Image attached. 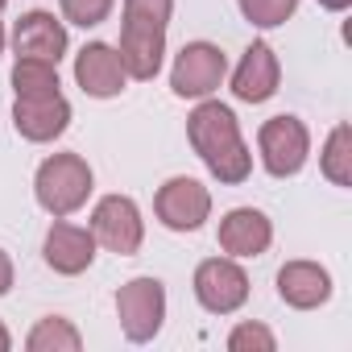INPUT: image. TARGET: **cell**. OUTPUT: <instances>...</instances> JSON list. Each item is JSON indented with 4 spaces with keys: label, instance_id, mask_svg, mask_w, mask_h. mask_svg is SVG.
Instances as JSON below:
<instances>
[{
    "label": "cell",
    "instance_id": "1",
    "mask_svg": "<svg viewBox=\"0 0 352 352\" xmlns=\"http://www.w3.org/2000/svg\"><path fill=\"white\" fill-rule=\"evenodd\" d=\"M187 137H191V149L199 153V162L212 170V179L236 187L253 174V153H249L241 124H236L228 104L199 100L195 112L187 116Z\"/></svg>",
    "mask_w": 352,
    "mask_h": 352
},
{
    "label": "cell",
    "instance_id": "2",
    "mask_svg": "<svg viewBox=\"0 0 352 352\" xmlns=\"http://www.w3.org/2000/svg\"><path fill=\"white\" fill-rule=\"evenodd\" d=\"M170 13H174V0H124L116 54H120V67H124L129 79L149 83L162 71Z\"/></svg>",
    "mask_w": 352,
    "mask_h": 352
},
{
    "label": "cell",
    "instance_id": "3",
    "mask_svg": "<svg viewBox=\"0 0 352 352\" xmlns=\"http://www.w3.org/2000/svg\"><path fill=\"white\" fill-rule=\"evenodd\" d=\"M91 187H96V174L79 153H50L34 174V195H38L42 212H50L54 220L75 216L87 204Z\"/></svg>",
    "mask_w": 352,
    "mask_h": 352
},
{
    "label": "cell",
    "instance_id": "4",
    "mask_svg": "<svg viewBox=\"0 0 352 352\" xmlns=\"http://www.w3.org/2000/svg\"><path fill=\"white\" fill-rule=\"evenodd\" d=\"M116 319H120L124 340L149 344L162 331V319H166V286L157 278H149V274L129 278L116 290Z\"/></svg>",
    "mask_w": 352,
    "mask_h": 352
},
{
    "label": "cell",
    "instance_id": "5",
    "mask_svg": "<svg viewBox=\"0 0 352 352\" xmlns=\"http://www.w3.org/2000/svg\"><path fill=\"white\" fill-rule=\"evenodd\" d=\"M257 153L274 179H294L311 157V133L298 116H274L257 129Z\"/></svg>",
    "mask_w": 352,
    "mask_h": 352
},
{
    "label": "cell",
    "instance_id": "6",
    "mask_svg": "<svg viewBox=\"0 0 352 352\" xmlns=\"http://www.w3.org/2000/svg\"><path fill=\"white\" fill-rule=\"evenodd\" d=\"M228 75V58L216 42H187L170 67V91L179 100H208Z\"/></svg>",
    "mask_w": 352,
    "mask_h": 352
},
{
    "label": "cell",
    "instance_id": "7",
    "mask_svg": "<svg viewBox=\"0 0 352 352\" xmlns=\"http://www.w3.org/2000/svg\"><path fill=\"white\" fill-rule=\"evenodd\" d=\"M91 236L100 249L116 253V257H133L145 241V220H141V208L129 199V195H104L91 212Z\"/></svg>",
    "mask_w": 352,
    "mask_h": 352
},
{
    "label": "cell",
    "instance_id": "8",
    "mask_svg": "<svg viewBox=\"0 0 352 352\" xmlns=\"http://www.w3.org/2000/svg\"><path fill=\"white\" fill-rule=\"evenodd\" d=\"M195 298L212 315H232L249 302V274L236 257H208L195 265Z\"/></svg>",
    "mask_w": 352,
    "mask_h": 352
},
{
    "label": "cell",
    "instance_id": "9",
    "mask_svg": "<svg viewBox=\"0 0 352 352\" xmlns=\"http://www.w3.org/2000/svg\"><path fill=\"white\" fill-rule=\"evenodd\" d=\"M153 216L170 228V232H195L204 228V220L212 216V191L199 179H166L153 195Z\"/></svg>",
    "mask_w": 352,
    "mask_h": 352
},
{
    "label": "cell",
    "instance_id": "10",
    "mask_svg": "<svg viewBox=\"0 0 352 352\" xmlns=\"http://www.w3.org/2000/svg\"><path fill=\"white\" fill-rule=\"evenodd\" d=\"M278 83H282V63H278L274 46L270 42H253L241 54L236 71H232V96L241 104H265V100L278 96Z\"/></svg>",
    "mask_w": 352,
    "mask_h": 352
},
{
    "label": "cell",
    "instance_id": "11",
    "mask_svg": "<svg viewBox=\"0 0 352 352\" xmlns=\"http://www.w3.org/2000/svg\"><path fill=\"white\" fill-rule=\"evenodd\" d=\"M75 83H79L83 96H91V100H112V96H120L124 83H129V75H124V67H120L116 46H108V42H87V46L75 54Z\"/></svg>",
    "mask_w": 352,
    "mask_h": 352
},
{
    "label": "cell",
    "instance_id": "12",
    "mask_svg": "<svg viewBox=\"0 0 352 352\" xmlns=\"http://www.w3.org/2000/svg\"><path fill=\"white\" fill-rule=\"evenodd\" d=\"M13 124H17V133H21L25 141L46 145V141H54V137L67 133V124H71V104H67L63 91H58V96H17V104H13Z\"/></svg>",
    "mask_w": 352,
    "mask_h": 352
},
{
    "label": "cell",
    "instance_id": "13",
    "mask_svg": "<svg viewBox=\"0 0 352 352\" xmlns=\"http://www.w3.org/2000/svg\"><path fill=\"white\" fill-rule=\"evenodd\" d=\"M42 257H46V265L54 274L75 278V274L91 270V261H96V236H91V228L54 220L50 232H46V241H42Z\"/></svg>",
    "mask_w": 352,
    "mask_h": 352
},
{
    "label": "cell",
    "instance_id": "14",
    "mask_svg": "<svg viewBox=\"0 0 352 352\" xmlns=\"http://www.w3.org/2000/svg\"><path fill=\"white\" fill-rule=\"evenodd\" d=\"M13 54L17 58H42V63L58 67V58L67 54V25L46 9L25 13L13 25Z\"/></svg>",
    "mask_w": 352,
    "mask_h": 352
},
{
    "label": "cell",
    "instance_id": "15",
    "mask_svg": "<svg viewBox=\"0 0 352 352\" xmlns=\"http://www.w3.org/2000/svg\"><path fill=\"white\" fill-rule=\"evenodd\" d=\"M274 241V224L265 212L257 208H232L224 220H220V249L228 257H261Z\"/></svg>",
    "mask_w": 352,
    "mask_h": 352
},
{
    "label": "cell",
    "instance_id": "16",
    "mask_svg": "<svg viewBox=\"0 0 352 352\" xmlns=\"http://www.w3.org/2000/svg\"><path fill=\"white\" fill-rule=\"evenodd\" d=\"M278 298L294 311H315L331 298V274L319 261H286L278 270Z\"/></svg>",
    "mask_w": 352,
    "mask_h": 352
},
{
    "label": "cell",
    "instance_id": "17",
    "mask_svg": "<svg viewBox=\"0 0 352 352\" xmlns=\"http://www.w3.org/2000/svg\"><path fill=\"white\" fill-rule=\"evenodd\" d=\"M319 170L331 187H352V129L344 120L327 133L323 153H319Z\"/></svg>",
    "mask_w": 352,
    "mask_h": 352
},
{
    "label": "cell",
    "instance_id": "18",
    "mask_svg": "<svg viewBox=\"0 0 352 352\" xmlns=\"http://www.w3.org/2000/svg\"><path fill=\"white\" fill-rule=\"evenodd\" d=\"M25 348L30 352H79L83 348V336L71 319L63 315H46L34 323V331L25 336Z\"/></svg>",
    "mask_w": 352,
    "mask_h": 352
},
{
    "label": "cell",
    "instance_id": "19",
    "mask_svg": "<svg viewBox=\"0 0 352 352\" xmlns=\"http://www.w3.org/2000/svg\"><path fill=\"white\" fill-rule=\"evenodd\" d=\"M58 67L42 58H17L13 63V91L17 96H58Z\"/></svg>",
    "mask_w": 352,
    "mask_h": 352
},
{
    "label": "cell",
    "instance_id": "20",
    "mask_svg": "<svg viewBox=\"0 0 352 352\" xmlns=\"http://www.w3.org/2000/svg\"><path fill=\"white\" fill-rule=\"evenodd\" d=\"M236 5H241V13H245L249 25L274 30V25H286V21L294 17L298 0H236Z\"/></svg>",
    "mask_w": 352,
    "mask_h": 352
},
{
    "label": "cell",
    "instance_id": "21",
    "mask_svg": "<svg viewBox=\"0 0 352 352\" xmlns=\"http://www.w3.org/2000/svg\"><path fill=\"white\" fill-rule=\"evenodd\" d=\"M228 348L232 352H274L278 348V340H274V331L265 327V323H236L232 331H228Z\"/></svg>",
    "mask_w": 352,
    "mask_h": 352
},
{
    "label": "cell",
    "instance_id": "22",
    "mask_svg": "<svg viewBox=\"0 0 352 352\" xmlns=\"http://www.w3.org/2000/svg\"><path fill=\"white\" fill-rule=\"evenodd\" d=\"M58 5H63V17H67L71 25L91 30V25L108 21V13H112L116 0H58Z\"/></svg>",
    "mask_w": 352,
    "mask_h": 352
},
{
    "label": "cell",
    "instance_id": "23",
    "mask_svg": "<svg viewBox=\"0 0 352 352\" xmlns=\"http://www.w3.org/2000/svg\"><path fill=\"white\" fill-rule=\"evenodd\" d=\"M13 290V257L0 249V294H9Z\"/></svg>",
    "mask_w": 352,
    "mask_h": 352
},
{
    "label": "cell",
    "instance_id": "24",
    "mask_svg": "<svg viewBox=\"0 0 352 352\" xmlns=\"http://www.w3.org/2000/svg\"><path fill=\"white\" fill-rule=\"evenodd\" d=\"M319 5H323L327 13H344V9H352V0H319Z\"/></svg>",
    "mask_w": 352,
    "mask_h": 352
},
{
    "label": "cell",
    "instance_id": "25",
    "mask_svg": "<svg viewBox=\"0 0 352 352\" xmlns=\"http://www.w3.org/2000/svg\"><path fill=\"white\" fill-rule=\"evenodd\" d=\"M9 348H13V336H9L5 323H0V352H9Z\"/></svg>",
    "mask_w": 352,
    "mask_h": 352
},
{
    "label": "cell",
    "instance_id": "26",
    "mask_svg": "<svg viewBox=\"0 0 352 352\" xmlns=\"http://www.w3.org/2000/svg\"><path fill=\"white\" fill-rule=\"evenodd\" d=\"M0 54H5V25H0Z\"/></svg>",
    "mask_w": 352,
    "mask_h": 352
},
{
    "label": "cell",
    "instance_id": "27",
    "mask_svg": "<svg viewBox=\"0 0 352 352\" xmlns=\"http://www.w3.org/2000/svg\"><path fill=\"white\" fill-rule=\"evenodd\" d=\"M5 5H9V0H0V9H5Z\"/></svg>",
    "mask_w": 352,
    "mask_h": 352
}]
</instances>
